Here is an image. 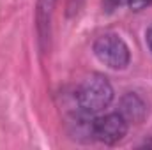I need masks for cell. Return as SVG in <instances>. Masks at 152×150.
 <instances>
[{"label":"cell","mask_w":152,"mask_h":150,"mask_svg":"<svg viewBox=\"0 0 152 150\" xmlns=\"http://www.w3.org/2000/svg\"><path fill=\"white\" fill-rule=\"evenodd\" d=\"M113 101V87L103 74H90L76 90V103L80 110L88 115L110 106Z\"/></svg>","instance_id":"1"},{"label":"cell","mask_w":152,"mask_h":150,"mask_svg":"<svg viewBox=\"0 0 152 150\" xmlns=\"http://www.w3.org/2000/svg\"><path fill=\"white\" fill-rule=\"evenodd\" d=\"M94 55L110 69H126L131 60L129 46L117 34H103L94 41Z\"/></svg>","instance_id":"2"},{"label":"cell","mask_w":152,"mask_h":150,"mask_svg":"<svg viewBox=\"0 0 152 150\" xmlns=\"http://www.w3.org/2000/svg\"><path fill=\"white\" fill-rule=\"evenodd\" d=\"M127 134V120L120 113H108L92 120V136L101 143L115 145Z\"/></svg>","instance_id":"3"},{"label":"cell","mask_w":152,"mask_h":150,"mask_svg":"<svg viewBox=\"0 0 152 150\" xmlns=\"http://www.w3.org/2000/svg\"><path fill=\"white\" fill-rule=\"evenodd\" d=\"M118 113L127 120V124H140L147 117V104L138 94H126L118 103Z\"/></svg>","instance_id":"4"},{"label":"cell","mask_w":152,"mask_h":150,"mask_svg":"<svg viewBox=\"0 0 152 150\" xmlns=\"http://www.w3.org/2000/svg\"><path fill=\"white\" fill-rule=\"evenodd\" d=\"M55 0H39V9H37V20H39V34L41 39H46V30L44 27H50V16L53 9Z\"/></svg>","instance_id":"5"},{"label":"cell","mask_w":152,"mask_h":150,"mask_svg":"<svg viewBox=\"0 0 152 150\" xmlns=\"http://www.w3.org/2000/svg\"><path fill=\"white\" fill-rule=\"evenodd\" d=\"M145 42H147V46H149V50H151V53H152V25L145 32Z\"/></svg>","instance_id":"6"},{"label":"cell","mask_w":152,"mask_h":150,"mask_svg":"<svg viewBox=\"0 0 152 150\" xmlns=\"http://www.w3.org/2000/svg\"><path fill=\"white\" fill-rule=\"evenodd\" d=\"M145 4H149V0H131V7H133V9H140V7L145 5Z\"/></svg>","instance_id":"7"},{"label":"cell","mask_w":152,"mask_h":150,"mask_svg":"<svg viewBox=\"0 0 152 150\" xmlns=\"http://www.w3.org/2000/svg\"><path fill=\"white\" fill-rule=\"evenodd\" d=\"M104 2V7H106V11H113V7L118 4V0H103Z\"/></svg>","instance_id":"8"}]
</instances>
